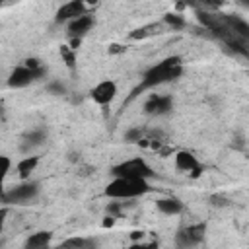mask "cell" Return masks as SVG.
Listing matches in <instances>:
<instances>
[{
	"instance_id": "1",
	"label": "cell",
	"mask_w": 249,
	"mask_h": 249,
	"mask_svg": "<svg viewBox=\"0 0 249 249\" xmlns=\"http://www.w3.org/2000/svg\"><path fill=\"white\" fill-rule=\"evenodd\" d=\"M183 72V66H181V58L179 56H169V58H163L161 62L154 64L152 68H148L142 76V82L140 86L134 89L132 95L140 93V91H146V89H152V88H158L165 82H171V80H177Z\"/></svg>"
},
{
	"instance_id": "2",
	"label": "cell",
	"mask_w": 249,
	"mask_h": 249,
	"mask_svg": "<svg viewBox=\"0 0 249 249\" xmlns=\"http://www.w3.org/2000/svg\"><path fill=\"white\" fill-rule=\"evenodd\" d=\"M150 191V185L146 179H130V177H115L105 187V195L109 198H136L140 195H146Z\"/></svg>"
},
{
	"instance_id": "3",
	"label": "cell",
	"mask_w": 249,
	"mask_h": 249,
	"mask_svg": "<svg viewBox=\"0 0 249 249\" xmlns=\"http://www.w3.org/2000/svg\"><path fill=\"white\" fill-rule=\"evenodd\" d=\"M111 173L115 177H130V179H146V181L154 175L150 163L142 158H132V160L121 161L111 169Z\"/></svg>"
},
{
	"instance_id": "4",
	"label": "cell",
	"mask_w": 249,
	"mask_h": 249,
	"mask_svg": "<svg viewBox=\"0 0 249 249\" xmlns=\"http://www.w3.org/2000/svg\"><path fill=\"white\" fill-rule=\"evenodd\" d=\"M43 76H45V66H41V68H29V66L21 64V66H16V68L10 72L8 86H10V88H16V89L27 88L31 82H35V80H39V78H43Z\"/></svg>"
},
{
	"instance_id": "5",
	"label": "cell",
	"mask_w": 249,
	"mask_h": 249,
	"mask_svg": "<svg viewBox=\"0 0 249 249\" xmlns=\"http://www.w3.org/2000/svg\"><path fill=\"white\" fill-rule=\"evenodd\" d=\"M37 193H39V183H35V181H23L21 185H16L8 193H2V198L8 204H25L27 200L35 198Z\"/></svg>"
},
{
	"instance_id": "6",
	"label": "cell",
	"mask_w": 249,
	"mask_h": 249,
	"mask_svg": "<svg viewBox=\"0 0 249 249\" xmlns=\"http://www.w3.org/2000/svg\"><path fill=\"white\" fill-rule=\"evenodd\" d=\"M204 231H206V224H191L183 230H179L177 233V245L181 249H191L196 247L202 239H204Z\"/></svg>"
},
{
	"instance_id": "7",
	"label": "cell",
	"mask_w": 249,
	"mask_h": 249,
	"mask_svg": "<svg viewBox=\"0 0 249 249\" xmlns=\"http://www.w3.org/2000/svg\"><path fill=\"white\" fill-rule=\"evenodd\" d=\"M89 95L97 105H109L117 97V84L113 80H103L91 88Z\"/></svg>"
},
{
	"instance_id": "8",
	"label": "cell",
	"mask_w": 249,
	"mask_h": 249,
	"mask_svg": "<svg viewBox=\"0 0 249 249\" xmlns=\"http://www.w3.org/2000/svg\"><path fill=\"white\" fill-rule=\"evenodd\" d=\"M84 14H88L86 12V4L82 2V0H72V2H66V4H62L58 10H56V21H72V19H76V18H80V16H84Z\"/></svg>"
},
{
	"instance_id": "9",
	"label": "cell",
	"mask_w": 249,
	"mask_h": 249,
	"mask_svg": "<svg viewBox=\"0 0 249 249\" xmlns=\"http://www.w3.org/2000/svg\"><path fill=\"white\" fill-rule=\"evenodd\" d=\"M173 107V101L169 95H158V93H152L146 103H144V111L148 115H163L167 111H171Z\"/></svg>"
},
{
	"instance_id": "10",
	"label": "cell",
	"mask_w": 249,
	"mask_h": 249,
	"mask_svg": "<svg viewBox=\"0 0 249 249\" xmlns=\"http://www.w3.org/2000/svg\"><path fill=\"white\" fill-rule=\"evenodd\" d=\"M175 167L179 169V171H185V173H191L193 177H196L198 173H200V163H198V160L191 154V152H187V150H181V152H177V156H175Z\"/></svg>"
},
{
	"instance_id": "11",
	"label": "cell",
	"mask_w": 249,
	"mask_h": 249,
	"mask_svg": "<svg viewBox=\"0 0 249 249\" xmlns=\"http://www.w3.org/2000/svg\"><path fill=\"white\" fill-rule=\"evenodd\" d=\"M91 25H93V18H91L89 14H84V16H80V18L68 21V35H70L72 39H82V37L91 29Z\"/></svg>"
},
{
	"instance_id": "12",
	"label": "cell",
	"mask_w": 249,
	"mask_h": 249,
	"mask_svg": "<svg viewBox=\"0 0 249 249\" xmlns=\"http://www.w3.org/2000/svg\"><path fill=\"white\" fill-rule=\"evenodd\" d=\"M51 239H53V233H51V231H47V230L35 231V233H31V235L25 239L23 249H45V247L51 245Z\"/></svg>"
},
{
	"instance_id": "13",
	"label": "cell",
	"mask_w": 249,
	"mask_h": 249,
	"mask_svg": "<svg viewBox=\"0 0 249 249\" xmlns=\"http://www.w3.org/2000/svg\"><path fill=\"white\" fill-rule=\"evenodd\" d=\"M97 245L99 243L93 237H68L56 247L58 249H97Z\"/></svg>"
},
{
	"instance_id": "14",
	"label": "cell",
	"mask_w": 249,
	"mask_h": 249,
	"mask_svg": "<svg viewBox=\"0 0 249 249\" xmlns=\"http://www.w3.org/2000/svg\"><path fill=\"white\" fill-rule=\"evenodd\" d=\"M156 206L161 214H167V216H175L183 210V202L175 196H165V198H160L156 200Z\"/></svg>"
},
{
	"instance_id": "15",
	"label": "cell",
	"mask_w": 249,
	"mask_h": 249,
	"mask_svg": "<svg viewBox=\"0 0 249 249\" xmlns=\"http://www.w3.org/2000/svg\"><path fill=\"white\" fill-rule=\"evenodd\" d=\"M37 163H39V156H25L23 160L18 161V175H19L21 179L31 177V173L35 171Z\"/></svg>"
},
{
	"instance_id": "16",
	"label": "cell",
	"mask_w": 249,
	"mask_h": 249,
	"mask_svg": "<svg viewBox=\"0 0 249 249\" xmlns=\"http://www.w3.org/2000/svg\"><path fill=\"white\" fill-rule=\"evenodd\" d=\"M12 169V160L8 156H0V195H2V189H4V181L8 177Z\"/></svg>"
},
{
	"instance_id": "17",
	"label": "cell",
	"mask_w": 249,
	"mask_h": 249,
	"mask_svg": "<svg viewBox=\"0 0 249 249\" xmlns=\"http://www.w3.org/2000/svg\"><path fill=\"white\" fill-rule=\"evenodd\" d=\"M158 29H160V23H150V25L140 27V29H136L134 33H130V39H142V37H148V35H152V33H160Z\"/></svg>"
},
{
	"instance_id": "18",
	"label": "cell",
	"mask_w": 249,
	"mask_h": 249,
	"mask_svg": "<svg viewBox=\"0 0 249 249\" xmlns=\"http://www.w3.org/2000/svg\"><path fill=\"white\" fill-rule=\"evenodd\" d=\"M163 23L169 25L171 29H181V27H185V19H183L181 16H177V14H165V16H163Z\"/></svg>"
},
{
	"instance_id": "19",
	"label": "cell",
	"mask_w": 249,
	"mask_h": 249,
	"mask_svg": "<svg viewBox=\"0 0 249 249\" xmlns=\"http://www.w3.org/2000/svg\"><path fill=\"white\" fill-rule=\"evenodd\" d=\"M25 140H27V144H31V146H37V144H41V142L45 140V132H43V130H35V132H31V134H27Z\"/></svg>"
},
{
	"instance_id": "20",
	"label": "cell",
	"mask_w": 249,
	"mask_h": 249,
	"mask_svg": "<svg viewBox=\"0 0 249 249\" xmlns=\"http://www.w3.org/2000/svg\"><path fill=\"white\" fill-rule=\"evenodd\" d=\"M142 138V130L140 128H130L126 134H124V140L126 142H140Z\"/></svg>"
},
{
	"instance_id": "21",
	"label": "cell",
	"mask_w": 249,
	"mask_h": 249,
	"mask_svg": "<svg viewBox=\"0 0 249 249\" xmlns=\"http://www.w3.org/2000/svg\"><path fill=\"white\" fill-rule=\"evenodd\" d=\"M128 249H158V241H148V243H144V241H134Z\"/></svg>"
},
{
	"instance_id": "22",
	"label": "cell",
	"mask_w": 249,
	"mask_h": 249,
	"mask_svg": "<svg viewBox=\"0 0 249 249\" xmlns=\"http://www.w3.org/2000/svg\"><path fill=\"white\" fill-rule=\"evenodd\" d=\"M60 54H62L64 60H66V66H68V68H74V54H72V51H70L68 47H62V49H60Z\"/></svg>"
},
{
	"instance_id": "23",
	"label": "cell",
	"mask_w": 249,
	"mask_h": 249,
	"mask_svg": "<svg viewBox=\"0 0 249 249\" xmlns=\"http://www.w3.org/2000/svg\"><path fill=\"white\" fill-rule=\"evenodd\" d=\"M51 93H56V95H60V93H64L66 91V88L60 84V82H53V84H49V88H47Z\"/></svg>"
},
{
	"instance_id": "24",
	"label": "cell",
	"mask_w": 249,
	"mask_h": 249,
	"mask_svg": "<svg viewBox=\"0 0 249 249\" xmlns=\"http://www.w3.org/2000/svg\"><path fill=\"white\" fill-rule=\"evenodd\" d=\"M6 216H8V206H0V231L4 230V222H6Z\"/></svg>"
},
{
	"instance_id": "25",
	"label": "cell",
	"mask_w": 249,
	"mask_h": 249,
	"mask_svg": "<svg viewBox=\"0 0 249 249\" xmlns=\"http://www.w3.org/2000/svg\"><path fill=\"white\" fill-rule=\"evenodd\" d=\"M134 241H138V239H142V231H132V235H130Z\"/></svg>"
},
{
	"instance_id": "26",
	"label": "cell",
	"mask_w": 249,
	"mask_h": 249,
	"mask_svg": "<svg viewBox=\"0 0 249 249\" xmlns=\"http://www.w3.org/2000/svg\"><path fill=\"white\" fill-rule=\"evenodd\" d=\"M2 119H4V109L0 107V121H2Z\"/></svg>"
},
{
	"instance_id": "27",
	"label": "cell",
	"mask_w": 249,
	"mask_h": 249,
	"mask_svg": "<svg viewBox=\"0 0 249 249\" xmlns=\"http://www.w3.org/2000/svg\"><path fill=\"white\" fill-rule=\"evenodd\" d=\"M45 249H58V247H51V245H49V247H45Z\"/></svg>"
}]
</instances>
